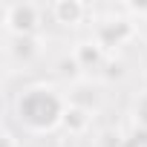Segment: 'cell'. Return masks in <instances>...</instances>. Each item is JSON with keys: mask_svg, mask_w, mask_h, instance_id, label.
<instances>
[{"mask_svg": "<svg viewBox=\"0 0 147 147\" xmlns=\"http://www.w3.org/2000/svg\"><path fill=\"white\" fill-rule=\"evenodd\" d=\"M69 101H63L52 87H29L20 92L15 113L18 121L32 130V133H52L55 127L63 124V113H66Z\"/></svg>", "mask_w": 147, "mask_h": 147, "instance_id": "cell-1", "label": "cell"}, {"mask_svg": "<svg viewBox=\"0 0 147 147\" xmlns=\"http://www.w3.org/2000/svg\"><path fill=\"white\" fill-rule=\"evenodd\" d=\"M3 23H6V32L12 38H18V35H38L40 6H35V3H6Z\"/></svg>", "mask_w": 147, "mask_h": 147, "instance_id": "cell-2", "label": "cell"}, {"mask_svg": "<svg viewBox=\"0 0 147 147\" xmlns=\"http://www.w3.org/2000/svg\"><path fill=\"white\" fill-rule=\"evenodd\" d=\"M133 35H136V26L130 18H110V20H101L95 26V43L104 52H113V49L130 43Z\"/></svg>", "mask_w": 147, "mask_h": 147, "instance_id": "cell-3", "label": "cell"}, {"mask_svg": "<svg viewBox=\"0 0 147 147\" xmlns=\"http://www.w3.org/2000/svg\"><path fill=\"white\" fill-rule=\"evenodd\" d=\"M72 58L78 61V66H81L84 72L101 69V66L107 63V52L95 43V38H92V40H81V43H75V49H72Z\"/></svg>", "mask_w": 147, "mask_h": 147, "instance_id": "cell-4", "label": "cell"}, {"mask_svg": "<svg viewBox=\"0 0 147 147\" xmlns=\"http://www.w3.org/2000/svg\"><path fill=\"white\" fill-rule=\"evenodd\" d=\"M49 12H52L55 23H61V26H78L87 15V3H81V0H55Z\"/></svg>", "mask_w": 147, "mask_h": 147, "instance_id": "cell-5", "label": "cell"}, {"mask_svg": "<svg viewBox=\"0 0 147 147\" xmlns=\"http://www.w3.org/2000/svg\"><path fill=\"white\" fill-rule=\"evenodd\" d=\"M9 55H12L15 61L29 63L32 58H38V55H40V38H38V35H18V38H12Z\"/></svg>", "mask_w": 147, "mask_h": 147, "instance_id": "cell-6", "label": "cell"}, {"mask_svg": "<svg viewBox=\"0 0 147 147\" xmlns=\"http://www.w3.org/2000/svg\"><path fill=\"white\" fill-rule=\"evenodd\" d=\"M90 124H92V113H90V110L75 107V104H69V107H66V113H63V127H66L72 136L87 133V130H90Z\"/></svg>", "mask_w": 147, "mask_h": 147, "instance_id": "cell-7", "label": "cell"}, {"mask_svg": "<svg viewBox=\"0 0 147 147\" xmlns=\"http://www.w3.org/2000/svg\"><path fill=\"white\" fill-rule=\"evenodd\" d=\"M133 118H136V127L147 133V92L136 101V110H133Z\"/></svg>", "mask_w": 147, "mask_h": 147, "instance_id": "cell-8", "label": "cell"}, {"mask_svg": "<svg viewBox=\"0 0 147 147\" xmlns=\"http://www.w3.org/2000/svg\"><path fill=\"white\" fill-rule=\"evenodd\" d=\"M58 66H61V69H58L61 75H63V78H72V81H75V78H78V72H81V66H78L75 58H63Z\"/></svg>", "mask_w": 147, "mask_h": 147, "instance_id": "cell-9", "label": "cell"}, {"mask_svg": "<svg viewBox=\"0 0 147 147\" xmlns=\"http://www.w3.org/2000/svg\"><path fill=\"white\" fill-rule=\"evenodd\" d=\"M104 66H107V69H104L107 78H121V75H124V61H113V58H107Z\"/></svg>", "mask_w": 147, "mask_h": 147, "instance_id": "cell-10", "label": "cell"}, {"mask_svg": "<svg viewBox=\"0 0 147 147\" xmlns=\"http://www.w3.org/2000/svg\"><path fill=\"white\" fill-rule=\"evenodd\" d=\"M130 15H138V18H147V3H127L124 6Z\"/></svg>", "mask_w": 147, "mask_h": 147, "instance_id": "cell-11", "label": "cell"}, {"mask_svg": "<svg viewBox=\"0 0 147 147\" xmlns=\"http://www.w3.org/2000/svg\"><path fill=\"white\" fill-rule=\"evenodd\" d=\"M0 144H3V147H18V138H15V133L6 127L3 130V138H0Z\"/></svg>", "mask_w": 147, "mask_h": 147, "instance_id": "cell-12", "label": "cell"}]
</instances>
